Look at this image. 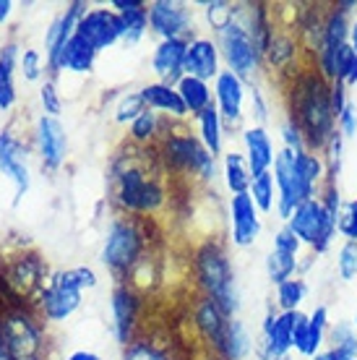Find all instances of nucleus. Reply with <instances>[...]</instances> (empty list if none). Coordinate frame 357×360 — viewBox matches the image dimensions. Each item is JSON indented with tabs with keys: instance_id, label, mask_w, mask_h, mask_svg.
<instances>
[{
	"instance_id": "f257e3e1",
	"label": "nucleus",
	"mask_w": 357,
	"mask_h": 360,
	"mask_svg": "<svg viewBox=\"0 0 357 360\" xmlns=\"http://www.w3.org/2000/svg\"><path fill=\"white\" fill-rule=\"evenodd\" d=\"M287 117L303 131L305 144L316 154L323 152L326 141L337 131V115L331 110V82L323 79L313 58L287 76Z\"/></svg>"
},
{
	"instance_id": "f03ea898",
	"label": "nucleus",
	"mask_w": 357,
	"mask_h": 360,
	"mask_svg": "<svg viewBox=\"0 0 357 360\" xmlns=\"http://www.w3.org/2000/svg\"><path fill=\"white\" fill-rule=\"evenodd\" d=\"M160 172L162 160L157 149L131 146L120 152L110 167L112 201L134 217L157 214L167 201V191L162 186Z\"/></svg>"
},
{
	"instance_id": "7ed1b4c3",
	"label": "nucleus",
	"mask_w": 357,
	"mask_h": 360,
	"mask_svg": "<svg viewBox=\"0 0 357 360\" xmlns=\"http://www.w3.org/2000/svg\"><path fill=\"white\" fill-rule=\"evenodd\" d=\"M342 196L337 183H323L318 198H308L292 212L287 219V227L295 233V238L303 245H308L313 253H326L337 238L342 212Z\"/></svg>"
},
{
	"instance_id": "20e7f679",
	"label": "nucleus",
	"mask_w": 357,
	"mask_h": 360,
	"mask_svg": "<svg viewBox=\"0 0 357 360\" xmlns=\"http://www.w3.org/2000/svg\"><path fill=\"white\" fill-rule=\"evenodd\" d=\"M193 274H196L201 292L212 297L230 319H235L238 308H240V292H238V282H235V269L222 243L206 240L198 248L193 256Z\"/></svg>"
},
{
	"instance_id": "39448f33",
	"label": "nucleus",
	"mask_w": 357,
	"mask_h": 360,
	"mask_svg": "<svg viewBox=\"0 0 357 360\" xmlns=\"http://www.w3.org/2000/svg\"><path fill=\"white\" fill-rule=\"evenodd\" d=\"M157 154L164 170H172L178 175H196L201 180L216 178V160L201 144V139L190 131H178L170 126L157 146Z\"/></svg>"
},
{
	"instance_id": "423d86ee",
	"label": "nucleus",
	"mask_w": 357,
	"mask_h": 360,
	"mask_svg": "<svg viewBox=\"0 0 357 360\" xmlns=\"http://www.w3.org/2000/svg\"><path fill=\"white\" fill-rule=\"evenodd\" d=\"M146 251V233L138 217H115L108 227L105 245H102V264L120 277H128L131 271L143 264Z\"/></svg>"
},
{
	"instance_id": "0eeeda50",
	"label": "nucleus",
	"mask_w": 357,
	"mask_h": 360,
	"mask_svg": "<svg viewBox=\"0 0 357 360\" xmlns=\"http://www.w3.org/2000/svg\"><path fill=\"white\" fill-rule=\"evenodd\" d=\"M97 285V274L89 266H73L65 271H55L47 288L39 292V311L47 321H65L81 306L84 290Z\"/></svg>"
},
{
	"instance_id": "6e6552de",
	"label": "nucleus",
	"mask_w": 357,
	"mask_h": 360,
	"mask_svg": "<svg viewBox=\"0 0 357 360\" xmlns=\"http://www.w3.org/2000/svg\"><path fill=\"white\" fill-rule=\"evenodd\" d=\"M0 340L11 360H45L47 342L42 324L27 306H13L0 311Z\"/></svg>"
},
{
	"instance_id": "1a4fd4ad",
	"label": "nucleus",
	"mask_w": 357,
	"mask_h": 360,
	"mask_svg": "<svg viewBox=\"0 0 357 360\" xmlns=\"http://www.w3.org/2000/svg\"><path fill=\"white\" fill-rule=\"evenodd\" d=\"M274 183H277V214L279 219H290L303 201L308 198H318L321 191L313 186L311 180L305 178L300 165H297V154L292 149H279L277 160H274Z\"/></svg>"
},
{
	"instance_id": "9d476101",
	"label": "nucleus",
	"mask_w": 357,
	"mask_h": 360,
	"mask_svg": "<svg viewBox=\"0 0 357 360\" xmlns=\"http://www.w3.org/2000/svg\"><path fill=\"white\" fill-rule=\"evenodd\" d=\"M219 37V53L222 58L227 60L230 65V71L242 79L245 84H253L259 79L261 73V65H264V55H261L259 45L253 42V37L250 32L245 29L240 18H238V11H235V18L222 29V32H216Z\"/></svg>"
},
{
	"instance_id": "9b49d317",
	"label": "nucleus",
	"mask_w": 357,
	"mask_h": 360,
	"mask_svg": "<svg viewBox=\"0 0 357 360\" xmlns=\"http://www.w3.org/2000/svg\"><path fill=\"white\" fill-rule=\"evenodd\" d=\"M300 311L282 314V311H268L264 324H261V342L259 358L261 360H282L292 350V332Z\"/></svg>"
},
{
	"instance_id": "f8f14e48",
	"label": "nucleus",
	"mask_w": 357,
	"mask_h": 360,
	"mask_svg": "<svg viewBox=\"0 0 357 360\" xmlns=\"http://www.w3.org/2000/svg\"><path fill=\"white\" fill-rule=\"evenodd\" d=\"M329 332V308L316 306L311 314H297L295 332H292V350L303 358H313L316 352L323 350Z\"/></svg>"
},
{
	"instance_id": "ddd939ff",
	"label": "nucleus",
	"mask_w": 357,
	"mask_h": 360,
	"mask_svg": "<svg viewBox=\"0 0 357 360\" xmlns=\"http://www.w3.org/2000/svg\"><path fill=\"white\" fill-rule=\"evenodd\" d=\"M193 24V13L186 3L172 0H154L149 3V29L162 39H180L188 34Z\"/></svg>"
},
{
	"instance_id": "4468645a",
	"label": "nucleus",
	"mask_w": 357,
	"mask_h": 360,
	"mask_svg": "<svg viewBox=\"0 0 357 360\" xmlns=\"http://www.w3.org/2000/svg\"><path fill=\"white\" fill-rule=\"evenodd\" d=\"M76 34L94 50H108L120 39V18L112 8H91L79 21Z\"/></svg>"
},
{
	"instance_id": "2eb2a0df",
	"label": "nucleus",
	"mask_w": 357,
	"mask_h": 360,
	"mask_svg": "<svg viewBox=\"0 0 357 360\" xmlns=\"http://www.w3.org/2000/svg\"><path fill=\"white\" fill-rule=\"evenodd\" d=\"M230 316L216 306L212 297L201 295L193 306V324H196L201 340L209 345V350L222 355L224 350V337H227V326H230Z\"/></svg>"
},
{
	"instance_id": "dca6fc26",
	"label": "nucleus",
	"mask_w": 357,
	"mask_h": 360,
	"mask_svg": "<svg viewBox=\"0 0 357 360\" xmlns=\"http://www.w3.org/2000/svg\"><path fill=\"white\" fill-rule=\"evenodd\" d=\"M34 139L37 152L42 157V165H45L47 170H58L65 162V152H68V136H65L63 123L58 117L42 115L37 120Z\"/></svg>"
},
{
	"instance_id": "f3484780",
	"label": "nucleus",
	"mask_w": 357,
	"mask_h": 360,
	"mask_svg": "<svg viewBox=\"0 0 357 360\" xmlns=\"http://www.w3.org/2000/svg\"><path fill=\"white\" fill-rule=\"evenodd\" d=\"M86 8H89L86 3L76 0V3H71L68 8L63 11L60 16H58V21H55L53 27H50V32H47V68H50V71L58 73V65H60L63 50H65V45H68L73 37H76L79 21L84 18Z\"/></svg>"
},
{
	"instance_id": "a211bd4d",
	"label": "nucleus",
	"mask_w": 357,
	"mask_h": 360,
	"mask_svg": "<svg viewBox=\"0 0 357 360\" xmlns=\"http://www.w3.org/2000/svg\"><path fill=\"white\" fill-rule=\"evenodd\" d=\"M219 63H222V53H219V45L214 39H209V37L188 39L186 65H183L186 76H193V79H201V82H212L222 73Z\"/></svg>"
},
{
	"instance_id": "6ab92c4d",
	"label": "nucleus",
	"mask_w": 357,
	"mask_h": 360,
	"mask_svg": "<svg viewBox=\"0 0 357 360\" xmlns=\"http://www.w3.org/2000/svg\"><path fill=\"white\" fill-rule=\"evenodd\" d=\"M42 277H45V266L39 262V256L24 253V256H16V259L6 266V271H3V285H6L11 292H16L18 297L27 300L34 290L42 292Z\"/></svg>"
},
{
	"instance_id": "aec40b11",
	"label": "nucleus",
	"mask_w": 357,
	"mask_h": 360,
	"mask_svg": "<svg viewBox=\"0 0 357 360\" xmlns=\"http://www.w3.org/2000/svg\"><path fill=\"white\" fill-rule=\"evenodd\" d=\"M230 225H233V243L238 248H248L256 243L261 233V212L253 204L250 193H238L230 198Z\"/></svg>"
},
{
	"instance_id": "412c9836",
	"label": "nucleus",
	"mask_w": 357,
	"mask_h": 360,
	"mask_svg": "<svg viewBox=\"0 0 357 360\" xmlns=\"http://www.w3.org/2000/svg\"><path fill=\"white\" fill-rule=\"evenodd\" d=\"M214 99L216 110L222 115V123L227 126H240L242 120V105H245V82L238 79L230 68L222 71L214 79Z\"/></svg>"
},
{
	"instance_id": "4be33fe9",
	"label": "nucleus",
	"mask_w": 357,
	"mask_h": 360,
	"mask_svg": "<svg viewBox=\"0 0 357 360\" xmlns=\"http://www.w3.org/2000/svg\"><path fill=\"white\" fill-rule=\"evenodd\" d=\"M138 292L131 285H117L112 292V326H115L117 342L128 347L136 340L138 324Z\"/></svg>"
},
{
	"instance_id": "5701e85b",
	"label": "nucleus",
	"mask_w": 357,
	"mask_h": 360,
	"mask_svg": "<svg viewBox=\"0 0 357 360\" xmlns=\"http://www.w3.org/2000/svg\"><path fill=\"white\" fill-rule=\"evenodd\" d=\"M0 172L16 186V201L29 191V167L24 144L11 136V131L0 136Z\"/></svg>"
},
{
	"instance_id": "b1692460",
	"label": "nucleus",
	"mask_w": 357,
	"mask_h": 360,
	"mask_svg": "<svg viewBox=\"0 0 357 360\" xmlns=\"http://www.w3.org/2000/svg\"><path fill=\"white\" fill-rule=\"evenodd\" d=\"M186 50H188V37H180V39H160V45L154 47L152 68L160 76L162 84H172L175 86L186 76L183 73Z\"/></svg>"
},
{
	"instance_id": "393cba45",
	"label": "nucleus",
	"mask_w": 357,
	"mask_h": 360,
	"mask_svg": "<svg viewBox=\"0 0 357 360\" xmlns=\"http://www.w3.org/2000/svg\"><path fill=\"white\" fill-rule=\"evenodd\" d=\"M242 146H245V162L250 167V175H264L271 172L274 160H277V149L274 141L264 126H250L242 131Z\"/></svg>"
},
{
	"instance_id": "a878e982",
	"label": "nucleus",
	"mask_w": 357,
	"mask_h": 360,
	"mask_svg": "<svg viewBox=\"0 0 357 360\" xmlns=\"http://www.w3.org/2000/svg\"><path fill=\"white\" fill-rule=\"evenodd\" d=\"M112 11L120 18V39L128 45L141 42L149 32V6L141 0H112Z\"/></svg>"
},
{
	"instance_id": "bb28decb",
	"label": "nucleus",
	"mask_w": 357,
	"mask_h": 360,
	"mask_svg": "<svg viewBox=\"0 0 357 360\" xmlns=\"http://www.w3.org/2000/svg\"><path fill=\"white\" fill-rule=\"evenodd\" d=\"M141 97H143L146 110L162 112V115L172 117V120L188 117V110H186V105H183V99H180L178 86H172V84H162V82L146 84L141 89Z\"/></svg>"
},
{
	"instance_id": "cd10ccee",
	"label": "nucleus",
	"mask_w": 357,
	"mask_h": 360,
	"mask_svg": "<svg viewBox=\"0 0 357 360\" xmlns=\"http://www.w3.org/2000/svg\"><path fill=\"white\" fill-rule=\"evenodd\" d=\"M297 58H300V42H297V37L290 34V32H274V37H271V42H268V47H266L264 60H266L277 73L290 76V73L300 65Z\"/></svg>"
},
{
	"instance_id": "c85d7f7f",
	"label": "nucleus",
	"mask_w": 357,
	"mask_h": 360,
	"mask_svg": "<svg viewBox=\"0 0 357 360\" xmlns=\"http://www.w3.org/2000/svg\"><path fill=\"white\" fill-rule=\"evenodd\" d=\"M167 128H170V123H164V120L160 117V112L143 110L141 115L131 123L128 134H131V141H134L136 146H141V149H154V146H160V141L164 139Z\"/></svg>"
},
{
	"instance_id": "c756f323",
	"label": "nucleus",
	"mask_w": 357,
	"mask_h": 360,
	"mask_svg": "<svg viewBox=\"0 0 357 360\" xmlns=\"http://www.w3.org/2000/svg\"><path fill=\"white\" fill-rule=\"evenodd\" d=\"M175 86H178L180 99H183V105H186L188 115L198 117L206 108L214 105V102H212V94H214V91H212L209 82H201V79H193V76H183Z\"/></svg>"
},
{
	"instance_id": "7c9ffc66",
	"label": "nucleus",
	"mask_w": 357,
	"mask_h": 360,
	"mask_svg": "<svg viewBox=\"0 0 357 360\" xmlns=\"http://www.w3.org/2000/svg\"><path fill=\"white\" fill-rule=\"evenodd\" d=\"M94 60H97V50L91 45H86L79 34L73 37L71 42L65 45L60 55V65L58 71H71V73H89L94 68Z\"/></svg>"
},
{
	"instance_id": "2f4dec72",
	"label": "nucleus",
	"mask_w": 357,
	"mask_h": 360,
	"mask_svg": "<svg viewBox=\"0 0 357 360\" xmlns=\"http://www.w3.org/2000/svg\"><path fill=\"white\" fill-rule=\"evenodd\" d=\"M222 175H224V186L227 191L238 196V193H248L250 191V167L245 162V154L240 152H230L224 154V165H222Z\"/></svg>"
},
{
	"instance_id": "473e14b6",
	"label": "nucleus",
	"mask_w": 357,
	"mask_h": 360,
	"mask_svg": "<svg viewBox=\"0 0 357 360\" xmlns=\"http://www.w3.org/2000/svg\"><path fill=\"white\" fill-rule=\"evenodd\" d=\"M198 120V139H201V144L209 149L212 157L216 154H222V144H224V134H222V115H219V110L216 105L212 108H206L201 115L196 117Z\"/></svg>"
},
{
	"instance_id": "72a5a7b5",
	"label": "nucleus",
	"mask_w": 357,
	"mask_h": 360,
	"mask_svg": "<svg viewBox=\"0 0 357 360\" xmlns=\"http://www.w3.org/2000/svg\"><path fill=\"white\" fill-rule=\"evenodd\" d=\"M16 60H18L16 45H6L0 50V110H8L16 102V86H13Z\"/></svg>"
},
{
	"instance_id": "f704fd0d",
	"label": "nucleus",
	"mask_w": 357,
	"mask_h": 360,
	"mask_svg": "<svg viewBox=\"0 0 357 360\" xmlns=\"http://www.w3.org/2000/svg\"><path fill=\"white\" fill-rule=\"evenodd\" d=\"M253 350V340H250L248 329L240 319H233L230 326H227V337H224V360H245Z\"/></svg>"
},
{
	"instance_id": "c9c22d12",
	"label": "nucleus",
	"mask_w": 357,
	"mask_h": 360,
	"mask_svg": "<svg viewBox=\"0 0 357 360\" xmlns=\"http://www.w3.org/2000/svg\"><path fill=\"white\" fill-rule=\"evenodd\" d=\"M300 256L295 253L279 251V248H271L266 256V277L271 285H282L287 279H292L300 269Z\"/></svg>"
},
{
	"instance_id": "e433bc0d",
	"label": "nucleus",
	"mask_w": 357,
	"mask_h": 360,
	"mask_svg": "<svg viewBox=\"0 0 357 360\" xmlns=\"http://www.w3.org/2000/svg\"><path fill=\"white\" fill-rule=\"evenodd\" d=\"M250 198L259 207L261 214H271L277 212V183H274V172H264L250 180Z\"/></svg>"
},
{
	"instance_id": "4c0bfd02",
	"label": "nucleus",
	"mask_w": 357,
	"mask_h": 360,
	"mask_svg": "<svg viewBox=\"0 0 357 360\" xmlns=\"http://www.w3.org/2000/svg\"><path fill=\"white\" fill-rule=\"evenodd\" d=\"M329 350H334L342 360H357V329L352 324L337 321L329 329Z\"/></svg>"
},
{
	"instance_id": "58836bf2",
	"label": "nucleus",
	"mask_w": 357,
	"mask_h": 360,
	"mask_svg": "<svg viewBox=\"0 0 357 360\" xmlns=\"http://www.w3.org/2000/svg\"><path fill=\"white\" fill-rule=\"evenodd\" d=\"M305 292H308V285L303 279H287L282 285H277V308L282 314H292V311H300L305 300Z\"/></svg>"
},
{
	"instance_id": "ea45409f",
	"label": "nucleus",
	"mask_w": 357,
	"mask_h": 360,
	"mask_svg": "<svg viewBox=\"0 0 357 360\" xmlns=\"http://www.w3.org/2000/svg\"><path fill=\"white\" fill-rule=\"evenodd\" d=\"M123 360H175V358L160 342L138 337L128 347H123Z\"/></svg>"
},
{
	"instance_id": "a19ab883",
	"label": "nucleus",
	"mask_w": 357,
	"mask_h": 360,
	"mask_svg": "<svg viewBox=\"0 0 357 360\" xmlns=\"http://www.w3.org/2000/svg\"><path fill=\"white\" fill-rule=\"evenodd\" d=\"M337 274L344 282H352L357 277V243L344 240L339 245V251H337Z\"/></svg>"
},
{
	"instance_id": "79ce46f5",
	"label": "nucleus",
	"mask_w": 357,
	"mask_h": 360,
	"mask_svg": "<svg viewBox=\"0 0 357 360\" xmlns=\"http://www.w3.org/2000/svg\"><path fill=\"white\" fill-rule=\"evenodd\" d=\"M143 110H146V105H143L141 91H128V94H125V97H120V102H117L115 120H117V123H134Z\"/></svg>"
},
{
	"instance_id": "37998d69",
	"label": "nucleus",
	"mask_w": 357,
	"mask_h": 360,
	"mask_svg": "<svg viewBox=\"0 0 357 360\" xmlns=\"http://www.w3.org/2000/svg\"><path fill=\"white\" fill-rule=\"evenodd\" d=\"M339 235L349 243H357V198H349L342 204L339 212Z\"/></svg>"
},
{
	"instance_id": "c03bdc74",
	"label": "nucleus",
	"mask_w": 357,
	"mask_h": 360,
	"mask_svg": "<svg viewBox=\"0 0 357 360\" xmlns=\"http://www.w3.org/2000/svg\"><path fill=\"white\" fill-rule=\"evenodd\" d=\"M204 8H206V16H209V21H212V27H214L216 32H222V29L235 18V6H233V3L214 0V3H204Z\"/></svg>"
},
{
	"instance_id": "a18cd8bd",
	"label": "nucleus",
	"mask_w": 357,
	"mask_h": 360,
	"mask_svg": "<svg viewBox=\"0 0 357 360\" xmlns=\"http://www.w3.org/2000/svg\"><path fill=\"white\" fill-rule=\"evenodd\" d=\"M282 141H285V149H292V152H303V149H308L303 131H300L290 117L282 123Z\"/></svg>"
},
{
	"instance_id": "49530a36",
	"label": "nucleus",
	"mask_w": 357,
	"mask_h": 360,
	"mask_svg": "<svg viewBox=\"0 0 357 360\" xmlns=\"http://www.w3.org/2000/svg\"><path fill=\"white\" fill-rule=\"evenodd\" d=\"M18 65L24 71V79H29V82H37L42 76V55L37 53V50H24Z\"/></svg>"
},
{
	"instance_id": "de8ad7c7",
	"label": "nucleus",
	"mask_w": 357,
	"mask_h": 360,
	"mask_svg": "<svg viewBox=\"0 0 357 360\" xmlns=\"http://www.w3.org/2000/svg\"><path fill=\"white\" fill-rule=\"evenodd\" d=\"M39 99H42V105H45V112L50 117H58L63 110V99L60 94H58V89H55L53 82H45L42 84V89H39Z\"/></svg>"
},
{
	"instance_id": "09e8293b",
	"label": "nucleus",
	"mask_w": 357,
	"mask_h": 360,
	"mask_svg": "<svg viewBox=\"0 0 357 360\" xmlns=\"http://www.w3.org/2000/svg\"><path fill=\"white\" fill-rule=\"evenodd\" d=\"M274 248H279V251H287V253H295V256H300V248H303V243L295 238V233L290 230V227H279L277 235H274Z\"/></svg>"
},
{
	"instance_id": "8fccbe9b",
	"label": "nucleus",
	"mask_w": 357,
	"mask_h": 360,
	"mask_svg": "<svg viewBox=\"0 0 357 360\" xmlns=\"http://www.w3.org/2000/svg\"><path fill=\"white\" fill-rule=\"evenodd\" d=\"M337 128H339V134L344 136V139L357 136V105L355 102H349L347 108H344V112L337 117Z\"/></svg>"
},
{
	"instance_id": "3c124183",
	"label": "nucleus",
	"mask_w": 357,
	"mask_h": 360,
	"mask_svg": "<svg viewBox=\"0 0 357 360\" xmlns=\"http://www.w3.org/2000/svg\"><path fill=\"white\" fill-rule=\"evenodd\" d=\"M349 102H352V99L347 97V86H344V84H339V82L331 84V110H334V115L339 117Z\"/></svg>"
},
{
	"instance_id": "603ef678",
	"label": "nucleus",
	"mask_w": 357,
	"mask_h": 360,
	"mask_svg": "<svg viewBox=\"0 0 357 360\" xmlns=\"http://www.w3.org/2000/svg\"><path fill=\"white\" fill-rule=\"evenodd\" d=\"M65 360H102L97 355V352H91V350H76V352H71Z\"/></svg>"
},
{
	"instance_id": "864d4df0",
	"label": "nucleus",
	"mask_w": 357,
	"mask_h": 360,
	"mask_svg": "<svg viewBox=\"0 0 357 360\" xmlns=\"http://www.w3.org/2000/svg\"><path fill=\"white\" fill-rule=\"evenodd\" d=\"M311 360H342V358H339V355H337L334 350H329V347H326V350L316 352V355H313Z\"/></svg>"
},
{
	"instance_id": "5fc2aeb1",
	"label": "nucleus",
	"mask_w": 357,
	"mask_h": 360,
	"mask_svg": "<svg viewBox=\"0 0 357 360\" xmlns=\"http://www.w3.org/2000/svg\"><path fill=\"white\" fill-rule=\"evenodd\" d=\"M11 11H13V3L11 0H0V24L11 16Z\"/></svg>"
},
{
	"instance_id": "6e6d98bb",
	"label": "nucleus",
	"mask_w": 357,
	"mask_h": 360,
	"mask_svg": "<svg viewBox=\"0 0 357 360\" xmlns=\"http://www.w3.org/2000/svg\"><path fill=\"white\" fill-rule=\"evenodd\" d=\"M349 45H352V50L357 55V18L352 21V27H349Z\"/></svg>"
},
{
	"instance_id": "4d7b16f0",
	"label": "nucleus",
	"mask_w": 357,
	"mask_h": 360,
	"mask_svg": "<svg viewBox=\"0 0 357 360\" xmlns=\"http://www.w3.org/2000/svg\"><path fill=\"white\" fill-rule=\"evenodd\" d=\"M0 360H11V355H8V350H6L3 340H0Z\"/></svg>"
},
{
	"instance_id": "13d9d810",
	"label": "nucleus",
	"mask_w": 357,
	"mask_h": 360,
	"mask_svg": "<svg viewBox=\"0 0 357 360\" xmlns=\"http://www.w3.org/2000/svg\"><path fill=\"white\" fill-rule=\"evenodd\" d=\"M204 360H224V358H222V355H216V352H209Z\"/></svg>"
},
{
	"instance_id": "bf43d9fd",
	"label": "nucleus",
	"mask_w": 357,
	"mask_h": 360,
	"mask_svg": "<svg viewBox=\"0 0 357 360\" xmlns=\"http://www.w3.org/2000/svg\"><path fill=\"white\" fill-rule=\"evenodd\" d=\"M352 326H355V329H357V311H355V321H352Z\"/></svg>"
},
{
	"instance_id": "052dcab7",
	"label": "nucleus",
	"mask_w": 357,
	"mask_h": 360,
	"mask_svg": "<svg viewBox=\"0 0 357 360\" xmlns=\"http://www.w3.org/2000/svg\"><path fill=\"white\" fill-rule=\"evenodd\" d=\"M282 360H287V358H282Z\"/></svg>"
}]
</instances>
